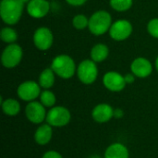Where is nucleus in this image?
Returning a JSON list of instances; mask_svg holds the SVG:
<instances>
[{
	"instance_id": "1",
	"label": "nucleus",
	"mask_w": 158,
	"mask_h": 158,
	"mask_svg": "<svg viewBox=\"0 0 158 158\" xmlns=\"http://www.w3.org/2000/svg\"><path fill=\"white\" fill-rule=\"evenodd\" d=\"M24 8L23 0H2L0 3V15L7 25H14L21 18Z\"/></svg>"
},
{
	"instance_id": "2",
	"label": "nucleus",
	"mask_w": 158,
	"mask_h": 158,
	"mask_svg": "<svg viewBox=\"0 0 158 158\" xmlns=\"http://www.w3.org/2000/svg\"><path fill=\"white\" fill-rule=\"evenodd\" d=\"M112 25L111 15L106 10L94 12L89 19V30L94 35H102L110 30Z\"/></svg>"
},
{
	"instance_id": "3",
	"label": "nucleus",
	"mask_w": 158,
	"mask_h": 158,
	"mask_svg": "<svg viewBox=\"0 0 158 158\" xmlns=\"http://www.w3.org/2000/svg\"><path fill=\"white\" fill-rule=\"evenodd\" d=\"M51 69L62 79H70L76 71L74 60L67 55H59L56 56L51 64Z\"/></svg>"
},
{
	"instance_id": "4",
	"label": "nucleus",
	"mask_w": 158,
	"mask_h": 158,
	"mask_svg": "<svg viewBox=\"0 0 158 158\" xmlns=\"http://www.w3.org/2000/svg\"><path fill=\"white\" fill-rule=\"evenodd\" d=\"M71 119V115L69 110L65 106H53L47 112L46 123L52 127H64L69 123Z\"/></svg>"
},
{
	"instance_id": "5",
	"label": "nucleus",
	"mask_w": 158,
	"mask_h": 158,
	"mask_svg": "<svg viewBox=\"0 0 158 158\" xmlns=\"http://www.w3.org/2000/svg\"><path fill=\"white\" fill-rule=\"evenodd\" d=\"M77 75L79 80L84 84L94 83L98 76V69L94 60L85 59L81 62L77 68Z\"/></svg>"
},
{
	"instance_id": "6",
	"label": "nucleus",
	"mask_w": 158,
	"mask_h": 158,
	"mask_svg": "<svg viewBox=\"0 0 158 158\" xmlns=\"http://www.w3.org/2000/svg\"><path fill=\"white\" fill-rule=\"evenodd\" d=\"M22 48L17 44H9L3 51L1 61L5 68L13 69L17 67L22 59Z\"/></svg>"
},
{
	"instance_id": "7",
	"label": "nucleus",
	"mask_w": 158,
	"mask_h": 158,
	"mask_svg": "<svg viewBox=\"0 0 158 158\" xmlns=\"http://www.w3.org/2000/svg\"><path fill=\"white\" fill-rule=\"evenodd\" d=\"M41 86L34 81H26L20 83L18 87L17 94L18 96L25 101V102H31L40 97L41 94Z\"/></svg>"
},
{
	"instance_id": "8",
	"label": "nucleus",
	"mask_w": 158,
	"mask_h": 158,
	"mask_svg": "<svg viewBox=\"0 0 158 158\" xmlns=\"http://www.w3.org/2000/svg\"><path fill=\"white\" fill-rule=\"evenodd\" d=\"M25 115L27 119L33 124H42L46 119L45 106L37 101L29 102L25 107Z\"/></svg>"
},
{
	"instance_id": "9",
	"label": "nucleus",
	"mask_w": 158,
	"mask_h": 158,
	"mask_svg": "<svg viewBox=\"0 0 158 158\" xmlns=\"http://www.w3.org/2000/svg\"><path fill=\"white\" fill-rule=\"evenodd\" d=\"M132 32V25L129 20L118 19L112 23L109 34L116 41H124L131 36Z\"/></svg>"
},
{
	"instance_id": "10",
	"label": "nucleus",
	"mask_w": 158,
	"mask_h": 158,
	"mask_svg": "<svg viewBox=\"0 0 158 158\" xmlns=\"http://www.w3.org/2000/svg\"><path fill=\"white\" fill-rule=\"evenodd\" d=\"M54 42V36L52 31L46 27L38 28L33 34V43L35 47L39 50L45 51L49 49Z\"/></svg>"
},
{
	"instance_id": "11",
	"label": "nucleus",
	"mask_w": 158,
	"mask_h": 158,
	"mask_svg": "<svg viewBox=\"0 0 158 158\" xmlns=\"http://www.w3.org/2000/svg\"><path fill=\"white\" fill-rule=\"evenodd\" d=\"M103 83L105 87L111 92H120L126 86V81L124 76L116 71H108L103 78Z\"/></svg>"
},
{
	"instance_id": "12",
	"label": "nucleus",
	"mask_w": 158,
	"mask_h": 158,
	"mask_svg": "<svg viewBox=\"0 0 158 158\" xmlns=\"http://www.w3.org/2000/svg\"><path fill=\"white\" fill-rule=\"evenodd\" d=\"M28 14L34 19H41L47 15L50 4L47 0H30L27 4Z\"/></svg>"
},
{
	"instance_id": "13",
	"label": "nucleus",
	"mask_w": 158,
	"mask_h": 158,
	"mask_svg": "<svg viewBox=\"0 0 158 158\" xmlns=\"http://www.w3.org/2000/svg\"><path fill=\"white\" fill-rule=\"evenodd\" d=\"M131 73L138 78H146L151 75L153 66L151 62L144 57H138L134 59L131 65Z\"/></svg>"
},
{
	"instance_id": "14",
	"label": "nucleus",
	"mask_w": 158,
	"mask_h": 158,
	"mask_svg": "<svg viewBox=\"0 0 158 158\" xmlns=\"http://www.w3.org/2000/svg\"><path fill=\"white\" fill-rule=\"evenodd\" d=\"M92 117L97 123H106L114 118V108L108 104H99L94 107Z\"/></svg>"
},
{
	"instance_id": "15",
	"label": "nucleus",
	"mask_w": 158,
	"mask_h": 158,
	"mask_svg": "<svg viewBox=\"0 0 158 158\" xmlns=\"http://www.w3.org/2000/svg\"><path fill=\"white\" fill-rule=\"evenodd\" d=\"M53 137V130L52 126L48 123L41 124L34 132L33 138L37 144L39 145H45L50 143Z\"/></svg>"
},
{
	"instance_id": "16",
	"label": "nucleus",
	"mask_w": 158,
	"mask_h": 158,
	"mask_svg": "<svg viewBox=\"0 0 158 158\" xmlns=\"http://www.w3.org/2000/svg\"><path fill=\"white\" fill-rule=\"evenodd\" d=\"M104 158H130V152L124 144L114 143L106 148Z\"/></svg>"
},
{
	"instance_id": "17",
	"label": "nucleus",
	"mask_w": 158,
	"mask_h": 158,
	"mask_svg": "<svg viewBox=\"0 0 158 158\" xmlns=\"http://www.w3.org/2000/svg\"><path fill=\"white\" fill-rule=\"evenodd\" d=\"M1 106L4 114L8 117H15L20 112L19 102L13 98H7L6 100L1 98Z\"/></svg>"
},
{
	"instance_id": "18",
	"label": "nucleus",
	"mask_w": 158,
	"mask_h": 158,
	"mask_svg": "<svg viewBox=\"0 0 158 158\" xmlns=\"http://www.w3.org/2000/svg\"><path fill=\"white\" fill-rule=\"evenodd\" d=\"M108 54H109V49L106 44H97L91 50V58L95 63L102 62L106 59Z\"/></svg>"
},
{
	"instance_id": "19",
	"label": "nucleus",
	"mask_w": 158,
	"mask_h": 158,
	"mask_svg": "<svg viewBox=\"0 0 158 158\" xmlns=\"http://www.w3.org/2000/svg\"><path fill=\"white\" fill-rule=\"evenodd\" d=\"M40 86L45 90L51 88L54 83H55V72L53 69H44L40 76H39V82Z\"/></svg>"
},
{
	"instance_id": "20",
	"label": "nucleus",
	"mask_w": 158,
	"mask_h": 158,
	"mask_svg": "<svg viewBox=\"0 0 158 158\" xmlns=\"http://www.w3.org/2000/svg\"><path fill=\"white\" fill-rule=\"evenodd\" d=\"M40 102L45 107H53L56 105V98L53 92L49 90H44L40 94Z\"/></svg>"
},
{
	"instance_id": "21",
	"label": "nucleus",
	"mask_w": 158,
	"mask_h": 158,
	"mask_svg": "<svg viewBox=\"0 0 158 158\" xmlns=\"http://www.w3.org/2000/svg\"><path fill=\"white\" fill-rule=\"evenodd\" d=\"M1 39L3 42L6 44H14L18 39V33L17 31L9 27H5L1 31Z\"/></svg>"
},
{
	"instance_id": "22",
	"label": "nucleus",
	"mask_w": 158,
	"mask_h": 158,
	"mask_svg": "<svg viewBox=\"0 0 158 158\" xmlns=\"http://www.w3.org/2000/svg\"><path fill=\"white\" fill-rule=\"evenodd\" d=\"M133 0H110V6L113 9L123 12L129 10L132 6Z\"/></svg>"
},
{
	"instance_id": "23",
	"label": "nucleus",
	"mask_w": 158,
	"mask_h": 158,
	"mask_svg": "<svg viewBox=\"0 0 158 158\" xmlns=\"http://www.w3.org/2000/svg\"><path fill=\"white\" fill-rule=\"evenodd\" d=\"M72 24H73L74 28H76L77 30H83L89 26V19L85 15L78 14L73 18Z\"/></svg>"
},
{
	"instance_id": "24",
	"label": "nucleus",
	"mask_w": 158,
	"mask_h": 158,
	"mask_svg": "<svg viewBox=\"0 0 158 158\" xmlns=\"http://www.w3.org/2000/svg\"><path fill=\"white\" fill-rule=\"evenodd\" d=\"M147 30L148 32L155 38L158 39V18L153 19L148 22L147 25Z\"/></svg>"
},
{
	"instance_id": "25",
	"label": "nucleus",
	"mask_w": 158,
	"mask_h": 158,
	"mask_svg": "<svg viewBox=\"0 0 158 158\" xmlns=\"http://www.w3.org/2000/svg\"><path fill=\"white\" fill-rule=\"evenodd\" d=\"M42 158H63V156L58 152L51 150V151H47L46 153H44Z\"/></svg>"
},
{
	"instance_id": "26",
	"label": "nucleus",
	"mask_w": 158,
	"mask_h": 158,
	"mask_svg": "<svg viewBox=\"0 0 158 158\" xmlns=\"http://www.w3.org/2000/svg\"><path fill=\"white\" fill-rule=\"evenodd\" d=\"M69 5L71 6H81L83 5L87 0H66Z\"/></svg>"
},
{
	"instance_id": "27",
	"label": "nucleus",
	"mask_w": 158,
	"mask_h": 158,
	"mask_svg": "<svg viewBox=\"0 0 158 158\" xmlns=\"http://www.w3.org/2000/svg\"><path fill=\"white\" fill-rule=\"evenodd\" d=\"M124 117V111L121 108H116L114 109V118H122Z\"/></svg>"
},
{
	"instance_id": "28",
	"label": "nucleus",
	"mask_w": 158,
	"mask_h": 158,
	"mask_svg": "<svg viewBox=\"0 0 158 158\" xmlns=\"http://www.w3.org/2000/svg\"><path fill=\"white\" fill-rule=\"evenodd\" d=\"M134 77H135V75H134L133 73H129V74H127L126 76H124L125 81H126V83H127V84L132 83V82L134 81V80H135Z\"/></svg>"
},
{
	"instance_id": "29",
	"label": "nucleus",
	"mask_w": 158,
	"mask_h": 158,
	"mask_svg": "<svg viewBox=\"0 0 158 158\" xmlns=\"http://www.w3.org/2000/svg\"><path fill=\"white\" fill-rule=\"evenodd\" d=\"M89 158H103L101 157L100 156H98V155H93V156H91Z\"/></svg>"
},
{
	"instance_id": "30",
	"label": "nucleus",
	"mask_w": 158,
	"mask_h": 158,
	"mask_svg": "<svg viewBox=\"0 0 158 158\" xmlns=\"http://www.w3.org/2000/svg\"><path fill=\"white\" fill-rule=\"evenodd\" d=\"M156 70L158 71V56L157 58H156Z\"/></svg>"
}]
</instances>
